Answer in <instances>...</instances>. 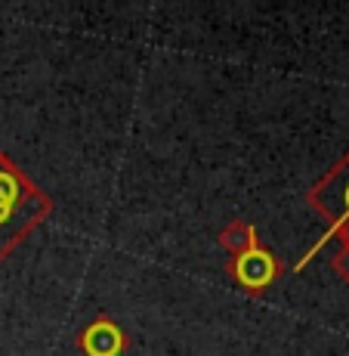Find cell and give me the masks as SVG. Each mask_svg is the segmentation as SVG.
Returning a JSON list of instances; mask_svg holds the SVG:
<instances>
[{"instance_id":"cell-1","label":"cell","mask_w":349,"mask_h":356,"mask_svg":"<svg viewBox=\"0 0 349 356\" xmlns=\"http://www.w3.org/2000/svg\"><path fill=\"white\" fill-rule=\"evenodd\" d=\"M50 211V202L0 155V257Z\"/></svg>"},{"instance_id":"cell-2","label":"cell","mask_w":349,"mask_h":356,"mask_svg":"<svg viewBox=\"0 0 349 356\" xmlns=\"http://www.w3.org/2000/svg\"><path fill=\"white\" fill-rule=\"evenodd\" d=\"M232 273H235V279L244 285V289L259 291V289H266V285H269L272 279L278 276V264H275V257H272L266 248L254 245V248L235 254Z\"/></svg>"},{"instance_id":"cell-3","label":"cell","mask_w":349,"mask_h":356,"mask_svg":"<svg viewBox=\"0 0 349 356\" xmlns=\"http://www.w3.org/2000/svg\"><path fill=\"white\" fill-rule=\"evenodd\" d=\"M80 347H84L87 356H118L124 350V332H121L108 316H99L84 328Z\"/></svg>"},{"instance_id":"cell-4","label":"cell","mask_w":349,"mask_h":356,"mask_svg":"<svg viewBox=\"0 0 349 356\" xmlns=\"http://www.w3.org/2000/svg\"><path fill=\"white\" fill-rule=\"evenodd\" d=\"M321 186H325V189H337V195H340V198H337V202H340V211H337V214H331V217H334L331 229H325V236L318 238V245H316V248H312L309 254H306V257L300 260L297 266H293V270H297V273H300V266H306V260H309L312 254H316V251H318L321 245L327 242V238L334 236V232H340V229H343L346 223H349V159H346L343 168H340V170H334V177H331V180H327V183H321Z\"/></svg>"},{"instance_id":"cell-5","label":"cell","mask_w":349,"mask_h":356,"mask_svg":"<svg viewBox=\"0 0 349 356\" xmlns=\"http://www.w3.org/2000/svg\"><path fill=\"white\" fill-rule=\"evenodd\" d=\"M220 245H223L225 251H232V254H241V251L254 248V245H257V229H254V223H244V220L229 223V227L220 232Z\"/></svg>"},{"instance_id":"cell-6","label":"cell","mask_w":349,"mask_h":356,"mask_svg":"<svg viewBox=\"0 0 349 356\" xmlns=\"http://www.w3.org/2000/svg\"><path fill=\"white\" fill-rule=\"evenodd\" d=\"M334 270H337L343 279H349V245H346L343 251H340L337 257H334Z\"/></svg>"}]
</instances>
